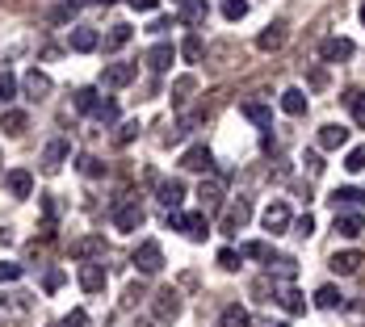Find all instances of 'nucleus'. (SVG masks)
<instances>
[{
	"label": "nucleus",
	"mask_w": 365,
	"mask_h": 327,
	"mask_svg": "<svg viewBox=\"0 0 365 327\" xmlns=\"http://www.w3.org/2000/svg\"><path fill=\"white\" fill-rule=\"evenodd\" d=\"M151 315H155V323H173V319L181 315V294L173 290V286L155 290V302H151Z\"/></svg>",
	"instance_id": "f257e3e1"
},
{
	"label": "nucleus",
	"mask_w": 365,
	"mask_h": 327,
	"mask_svg": "<svg viewBox=\"0 0 365 327\" xmlns=\"http://www.w3.org/2000/svg\"><path fill=\"white\" fill-rule=\"evenodd\" d=\"M222 193H227V177H210L206 172V181L197 185V197H202V214H215L222 206Z\"/></svg>",
	"instance_id": "f03ea898"
},
{
	"label": "nucleus",
	"mask_w": 365,
	"mask_h": 327,
	"mask_svg": "<svg viewBox=\"0 0 365 327\" xmlns=\"http://www.w3.org/2000/svg\"><path fill=\"white\" fill-rule=\"evenodd\" d=\"M135 269L147 273V277H151V273H160V269H164V248H160L155 239H143V244L135 248Z\"/></svg>",
	"instance_id": "7ed1b4c3"
},
{
	"label": "nucleus",
	"mask_w": 365,
	"mask_h": 327,
	"mask_svg": "<svg viewBox=\"0 0 365 327\" xmlns=\"http://www.w3.org/2000/svg\"><path fill=\"white\" fill-rule=\"evenodd\" d=\"M353 55H357V46L340 34H331V38L319 42V59H324V63H344V59H353Z\"/></svg>",
	"instance_id": "20e7f679"
},
{
	"label": "nucleus",
	"mask_w": 365,
	"mask_h": 327,
	"mask_svg": "<svg viewBox=\"0 0 365 327\" xmlns=\"http://www.w3.org/2000/svg\"><path fill=\"white\" fill-rule=\"evenodd\" d=\"M106 281H110V273H106L101 260H84V264H80V290L84 294H101Z\"/></svg>",
	"instance_id": "39448f33"
},
{
	"label": "nucleus",
	"mask_w": 365,
	"mask_h": 327,
	"mask_svg": "<svg viewBox=\"0 0 365 327\" xmlns=\"http://www.w3.org/2000/svg\"><path fill=\"white\" fill-rule=\"evenodd\" d=\"M181 168H189V172H210V168H215V155H210V147H206V143L185 147Z\"/></svg>",
	"instance_id": "423d86ee"
},
{
	"label": "nucleus",
	"mask_w": 365,
	"mask_h": 327,
	"mask_svg": "<svg viewBox=\"0 0 365 327\" xmlns=\"http://www.w3.org/2000/svg\"><path fill=\"white\" fill-rule=\"evenodd\" d=\"M260 222H264L269 235H282V231L290 227V206H286V202H269L264 214H260Z\"/></svg>",
	"instance_id": "0eeeda50"
},
{
	"label": "nucleus",
	"mask_w": 365,
	"mask_h": 327,
	"mask_svg": "<svg viewBox=\"0 0 365 327\" xmlns=\"http://www.w3.org/2000/svg\"><path fill=\"white\" fill-rule=\"evenodd\" d=\"M68 46H72L76 55H93V51L101 46V34H97L93 26H72V34H68Z\"/></svg>",
	"instance_id": "6e6552de"
},
{
	"label": "nucleus",
	"mask_w": 365,
	"mask_h": 327,
	"mask_svg": "<svg viewBox=\"0 0 365 327\" xmlns=\"http://www.w3.org/2000/svg\"><path fill=\"white\" fill-rule=\"evenodd\" d=\"M143 218H147V210L139 206V202H126V206L113 210V227H118V231H139Z\"/></svg>",
	"instance_id": "1a4fd4ad"
},
{
	"label": "nucleus",
	"mask_w": 365,
	"mask_h": 327,
	"mask_svg": "<svg viewBox=\"0 0 365 327\" xmlns=\"http://www.w3.org/2000/svg\"><path fill=\"white\" fill-rule=\"evenodd\" d=\"M72 256H76V260H106V235H84V239H72Z\"/></svg>",
	"instance_id": "9d476101"
},
{
	"label": "nucleus",
	"mask_w": 365,
	"mask_h": 327,
	"mask_svg": "<svg viewBox=\"0 0 365 327\" xmlns=\"http://www.w3.org/2000/svg\"><path fill=\"white\" fill-rule=\"evenodd\" d=\"M21 88H26L30 101H46V97H51V76L38 72V68H30V72L21 76Z\"/></svg>",
	"instance_id": "9b49d317"
},
{
	"label": "nucleus",
	"mask_w": 365,
	"mask_h": 327,
	"mask_svg": "<svg viewBox=\"0 0 365 327\" xmlns=\"http://www.w3.org/2000/svg\"><path fill=\"white\" fill-rule=\"evenodd\" d=\"M135 76H139V68H135V63H110V68L101 72V88H126Z\"/></svg>",
	"instance_id": "f8f14e48"
},
{
	"label": "nucleus",
	"mask_w": 365,
	"mask_h": 327,
	"mask_svg": "<svg viewBox=\"0 0 365 327\" xmlns=\"http://www.w3.org/2000/svg\"><path fill=\"white\" fill-rule=\"evenodd\" d=\"M248 218H252V206H248L244 197H240V202H231V206H227V214H222V235H235Z\"/></svg>",
	"instance_id": "ddd939ff"
},
{
	"label": "nucleus",
	"mask_w": 365,
	"mask_h": 327,
	"mask_svg": "<svg viewBox=\"0 0 365 327\" xmlns=\"http://www.w3.org/2000/svg\"><path fill=\"white\" fill-rule=\"evenodd\" d=\"M173 59H177V46H173V42H155V46L147 51V68H151V72H168Z\"/></svg>",
	"instance_id": "4468645a"
},
{
	"label": "nucleus",
	"mask_w": 365,
	"mask_h": 327,
	"mask_svg": "<svg viewBox=\"0 0 365 327\" xmlns=\"http://www.w3.org/2000/svg\"><path fill=\"white\" fill-rule=\"evenodd\" d=\"M155 197L168 206V210H181L185 202V181H177V177H168V181H160V189H155Z\"/></svg>",
	"instance_id": "2eb2a0df"
},
{
	"label": "nucleus",
	"mask_w": 365,
	"mask_h": 327,
	"mask_svg": "<svg viewBox=\"0 0 365 327\" xmlns=\"http://www.w3.org/2000/svg\"><path fill=\"white\" fill-rule=\"evenodd\" d=\"M361 264H365V256L357 252V248H349V252H336V256H331V273H340V277H353Z\"/></svg>",
	"instance_id": "dca6fc26"
},
{
	"label": "nucleus",
	"mask_w": 365,
	"mask_h": 327,
	"mask_svg": "<svg viewBox=\"0 0 365 327\" xmlns=\"http://www.w3.org/2000/svg\"><path fill=\"white\" fill-rule=\"evenodd\" d=\"M63 160H68V143H63V139H51L46 151H42V172H59Z\"/></svg>",
	"instance_id": "f3484780"
},
{
	"label": "nucleus",
	"mask_w": 365,
	"mask_h": 327,
	"mask_svg": "<svg viewBox=\"0 0 365 327\" xmlns=\"http://www.w3.org/2000/svg\"><path fill=\"white\" fill-rule=\"evenodd\" d=\"M344 143H349V126H336V122L319 126V147L324 151H340Z\"/></svg>",
	"instance_id": "a211bd4d"
},
{
	"label": "nucleus",
	"mask_w": 365,
	"mask_h": 327,
	"mask_svg": "<svg viewBox=\"0 0 365 327\" xmlns=\"http://www.w3.org/2000/svg\"><path fill=\"white\" fill-rule=\"evenodd\" d=\"M336 231H340L344 239H357V235L365 231V218L353 214V210H336Z\"/></svg>",
	"instance_id": "6ab92c4d"
},
{
	"label": "nucleus",
	"mask_w": 365,
	"mask_h": 327,
	"mask_svg": "<svg viewBox=\"0 0 365 327\" xmlns=\"http://www.w3.org/2000/svg\"><path fill=\"white\" fill-rule=\"evenodd\" d=\"M240 113L248 118V122H256L260 130H273V109L260 105V101H248V105H240Z\"/></svg>",
	"instance_id": "aec40b11"
},
{
	"label": "nucleus",
	"mask_w": 365,
	"mask_h": 327,
	"mask_svg": "<svg viewBox=\"0 0 365 327\" xmlns=\"http://www.w3.org/2000/svg\"><path fill=\"white\" fill-rule=\"evenodd\" d=\"M256 46H260V51H282V46H286V21H273L264 34L256 38Z\"/></svg>",
	"instance_id": "412c9836"
},
{
	"label": "nucleus",
	"mask_w": 365,
	"mask_h": 327,
	"mask_svg": "<svg viewBox=\"0 0 365 327\" xmlns=\"http://www.w3.org/2000/svg\"><path fill=\"white\" fill-rule=\"evenodd\" d=\"M4 185H9V193H13V197H30V189H34V177H30L26 168H13V172L4 177Z\"/></svg>",
	"instance_id": "4be33fe9"
},
{
	"label": "nucleus",
	"mask_w": 365,
	"mask_h": 327,
	"mask_svg": "<svg viewBox=\"0 0 365 327\" xmlns=\"http://www.w3.org/2000/svg\"><path fill=\"white\" fill-rule=\"evenodd\" d=\"M219 327H252V315H248V311H244L240 302H231V306H222Z\"/></svg>",
	"instance_id": "5701e85b"
},
{
	"label": "nucleus",
	"mask_w": 365,
	"mask_h": 327,
	"mask_svg": "<svg viewBox=\"0 0 365 327\" xmlns=\"http://www.w3.org/2000/svg\"><path fill=\"white\" fill-rule=\"evenodd\" d=\"M206 13H210V9H206V0H185L177 21H181V26H202V21H206Z\"/></svg>",
	"instance_id": "b1692460"
},
{
	"label": "nucleus",
	"mask_w": 365,
	"mask_h": 327,
	"mask_svg": "<svg viewBox=\"0 0 365 327\" xmlns=\"http://www.w3.org/2000/svg\"><path fill=\"white\" fill-rule=\"evenodd\" d=\"M30 126V118L21 113V109H0V130H9V135H21Z\"/></svg>",
	"instance_id": "393cba45"
},
{
	"label": "nucleus",
	"mask_w": 365,
	"mask_h": 327,
	"mask_svg": "<svg viewBox=\"0 0 365 327\" xmlns=\"http://www.w3.org/2000/svg\"><path fill=\"white\" fill-rule=\"evenodd\" d=\"M282 109H286L290 118H302V113H307V93H302V88H286V93H282Z\"/></svg>",
	"instance_id": "a878e982"
},
{
	"label": "nucleus",
	"mask_w": 365,
	"mask_h": 327,
	"mask_svg": "<svg viewBox=\"0 0 365 327\" xmlns=\"http://www.w3.org/2000/svg\"><path fill=\"white\" fill-rule=\"evenodd\" d=\"M181 231L189 235V239H206L210 231H206V214L197 210V214H181Z\"/></svg>",
	"instance_id": "bb28decb"
},
{
	"label": "nucleus",
	"mask_w": 365,
	"mask_h": 327,
	"mask_svg": "<svg viewBox=\"0 0 365 327\" xmlns=\"http://www.w3.org/2000/svg\"><path fill=\"white\" fill-rule=\"evenodd\" d=\"M331 206H336V210H340V206H365V189H353V185L336 189V193H331Z\"/></svg>",
	"instance_id": "cd10ccee"
},
{
	"label": "nucleus",
	"mask_w": 365,
	"mask_h": 327,
	"mask_svg": "<svg viewBox=\"0 0 365 327\" xmlns=\"http://www.w3.org/2000/svg\"><path fill=\"white\" fill-rule=\"evenodd\" d=\"M315 306H319V311H336V306H344V298H340L336 286H319V290H315Z\"/></svg>",
	"instance_id": "c85d7f7f"
},
{
	"label": "nucleus",
	"mask_w": 365,
	"mask_h": 327,
	"mask_svg": "<svg viewBox=\"0 0 365 327\" xmlns=\"http://www.w3.org/2000/svg\"><path fill=\"white\" fill-rule=\"evenodd\" d=\"M72 105L80 109V113H93V109L101 105V97H97V88H76V93H72Z\"/></svg>",
	"instance_id": "c756f323"
},
{
	"label": "nucleus",
	"mask_w": 365,
	"mask_h": 327,
	"mask_svg": "<svg viewBox=\"0 0 365 327\" xmlns=\"http://www.w3.org/2000/svg\"><path fill=\"white\" fill-rule=\"evenodd\" d=\"M13 97H17V76H13V72H0V109L13 105Z\"/></svg>",
	"instance_id": "7c9ffc66"
},
{
	"label": "nucleus",
	"mask_w": 365,
	"mask_h": 327,
	"mask_svg": "<svg viewBox=\"0 0 365 327\" xmlns=\"http://www.w3.org/2000/svg\"><path fill=\"white\" fill-rule=\"evenodd\" d=\"M130 38H135V30H130V26H113L110 34H106V51H122Z\"/></svg>",
	"instance_id": "2f4dec72"
},
{
	"label": "nucleus",
	"mask_w": 365,
	"mask_h": 327,
	"mask_svg": "<svg viewBox=\"0 0 365 327\" xmlns=\"http://www.w3.org/2000/svg\"><path fill=\"white\" fill-rule=\"evenodd\" d=\"M277 302H282L290 315H302V311H307V298H302L298 290H282V294H277Z\"/></svg>",
	"instance_id": "473e14b6"
},
{
	"label": "nucleus",
	"mask_w": 365,
	"mask_h": 327,
	"mask_svg": "<svg viewBox=\"0 0 365 327\" xmlns=\"http://www.w3.org/2000/svg\"><path fill=\"white\" fill-rule=\"evenodd\" d=\"M222 17L227 21H244L248 17V0H222Z\"/></svg>",
	"instance_id": "72a5a7b5"
},
{
	"label": "nucleus",
	"mask_w": 365,
	"mask_h": 327,
	"mask_svg": "<svg viewBox=\"0 0 365 327\" xmlns=\"http://www.w3.org/2000/svg\"><path fill=\"white\" fill-rule=\"evenodd\" d=\"M21 264L17 260H0V286H13V281H21Z\"/></svg>",
	"instance_id": "f704fd0d"
},
{
	"label": "nucleus",
	"mask_w": 365,
	"mask_h": 327,
	"mask_svg": "<svg viewBox=\"0 0 365 327\" xmlns=\"http://www.w3.org/2000/svg\"><path fill=\"white\" fill-rule=\"evenodd\" d=\"M344 105L353 109V122L365 126V93H349V97H344Z\"/></svg>",
	"instance_id": "c9c22d12"
},
{
	"label": "nucleus",
	"mask_w": 365,
	"mask_h": 327,
	"mask_svg": "<svg viewBox=\"0 0 365 327\" xmlns=\"http://www.w3.org/2000/svg\"><path fill=\"white\" fill-rule=\"evenodd\" d=\"M80 172H84V177H93V181H97V177H106V164H101V160H97V155H80Z\"/></svg>",
	"instance_id": "e433bc0d"
},
{
	"label": "nucleus",
	"mask_w": 365,
	"mask_h": 327,
	"mask_svg": "<svg viewBox=\"0 0 365 327\" xmlns=\"http://www.w3.org/2000/svg\"><path fill=\"white\" fill-rule=\"evenodd\" d=\"M93 118L106 122V126H113V122H118V101H101V105L93 109Z\"/></svg>",
	"instance_id": "4c0bfd02"
},
{
	"label": "nucleus",
	"mask_w": 365,
	"mask_h": 327,
	"mask_svg": "<svg viewBox=\"0 0 365 327\" xmlns=\"http://www.w3.org/2000/svg\"><path fill=\"white\" fill-rule=\"evenodd\" d=\"M181 55L189 59V63H197V59H202V38H197V34H189V38L181 42Z\"/></svg>",
	"instance_id": "58836bf2"
},
{
	"label": "nucleus",
	"mask_w": 365,
	"mask_h": 327,
	"mask_svg": "<svg viewBox=\"0 0 365 327\" xmlns=\"http://www.w3.org/2000/svg\"><path fill=\"white\" fill-rule=\"evenodd\" d=\"M240 256H248V260H273L269 244H244V248H240Z\"/></svg>",
	"instance_id": "ea45409f"
},
{
	"label": "nucleus",
	"mask_w": 365,
	"mask_h": 327,
	"mask_svg": "<svg viewBox=\"0 0 365 327\" xmlns=\"http://www.w3.org/2000/svg\"><path fill=\"white\" fill-rule=\"evenodd\" d=\"M344 168H349V172H361L365 168V147H353V151L344 155Z\"/></svg>",
	"instance_id": "a19ab883"
},
{
	"label": "nucleus",
	"mask_w": 365,
	"mask_h": 327,
	"mask_svg": "<svg viewBox=\"0 0 365 327\" xmlns=\"http://www.w3.org/2000/svg\"><path fill=\"white\" fill-rule=\"evenodd\" d=\"M68 277H63V269H46V277H42V286H46V294H55L59 286H63Z\"/></svg>",
	"instance_id": "79ce46f5"
},
{
	"label": "nucleus",
	"mask_w": 365,
	"mask_h": 327,
	"mask_svg": "<svg viewBox=\"0 0 365 327\" xmlns=\"http://www.w3.org/2000/svg\"><path fill=\"white\" fill-rule=\"evenodd\" d=\"M84 4H88V0H63V9L55 13V21H68V17H76V13H80Z\"/></svg>",
	"instance_id": "37998d69"
},
{
	"label": "nucleus",
	"mask_w": 365,
	"mask_h": 327,
	"mask_svg": "<svg viewBox=\"0 0 365 327\" xmlns=\"http://www.w3.org/2000/svg\"><path fill=\"white\" fill-rule=\"evenodd\" d=\"M193 84H197V80H193V76H181V80H177V84H173V97H177V101H185V97H189V93H193Z\"/></svg>",
	"instance_id": "c03bdc74"
},
{
	"label": "nucleus",
	"mask_w": 365,
	"mask_h": 327,
	"mask_svg": "<svg viewBox=\"0 0 365 327\" xmlns=\"http://www.w3.org/2000/svg\"><path fill=\"white\" fill-rule=\"evenodd\" d=\"M240 260H244V256L235 252V248H222V252H219V264H222V269H240Z\"/></svg>",
	"instance_id": "a18cd8bd"
},
{
	"label": "nucleus",
	"mask_w": 365,
	"mask_h": 327,
	"mask_svg": "<svg viewBox=\"0 0 365 327\" xmlns=\"http://www.w3.org/2000/svg\"><path fill=\"white\" fill-rule=\"evenodd\" d=\"M294 235H302V239H307V235H315V218H311V214H302L298 222H294Z\"/></svg>",
	"instance_id": "49530a36"
},
{
	"label": "nucleus",
	"mask_w": 365,
	"mask_h": 327,
	"mask_svg": "<svg viewBox=\"0 0 365 327\" xmlns=\"http://www.w3.org/2000/svg\"><path fill=\"white\" fill-rule=\"evenodd\" d=\"M59 327H93V323H88V315H84V311L76 306V311H72V315H68V319H63Z\"/></svg>",
	"instance_id": "de8ad7c7"
},
{
	"label": "nucleus",
	"mask_w": 365,
	"mask_h": 327,
	"mask_svg": "<svg viewBox=\"0 0 365 327\" xmlns=\"http://www.w3.org/2000/svg\"><path fill=\"white\" fill-rule=\"evenodd\" d=\"M302 164H307V172H311V177H319V172H324V164H319V151H307V155H302Z\"/></svg>",
	"instance_id": "09e8293b"
},
{
	"label": "nucleus",
	"mask_w": 365,
	"mask_h": 327,
	"mask_svg": "<svg viewBox=\"0 0 365 327\" xmlns=\"http://www.w3.org/2000/svg\"><path fill=\"white\" fill-rule=\"evenodd\" d=\"M126 4H130L135 13H155V9H160V0H126Z\"/></svg>",
	"instance_id": "8fccbe9b"
},
{
	"label": "nucleus",
	"mask_w": 365,
	"mask_h": 327,
	"mask_svg": "<svg viewBox=\"0 0 365 327\" xmlns=\"http://www.w3.org/2000/svg\"><path fill=\"white\" fill-rule=\"evenodd\" d=\"M135 135H139V122H126V126H122V130H118V143H130V139H135Z\"/></svg>",
	"instance_id": "3c124183"
},
{
	"label": "nucleus",
	"mask_w": 365,
	"mask_h": 327,
	"mask_svg": "<svg viewBox=\"0 0 365 327\" xmlns=\"http://www.w3.org/2000/svg\"><path fill=\"white\" fill-rule=\"evenodd\" d=\"M307 80H311V88H324V84H328V72H324V68H315Z\"/></svg>",
	"instance_id": "603ef678"
},
{
	"label": "nucleus",
	"mask_w": 365,
	"mask_h": 327,
	"mask_svg": "<svg viewBox=\"0 0 365 327\" xmlns=\"http://www.w3.org/2000/svg\"><path fill=\"white\" fill-rule=\"evenodd\" d=\"M164 30H173V21H168V17H155V21H151V34H164Z\"/></svg>",
	"instance_id": "864d4df0"
},
{
	"label": "nucleus",
	"mask_w": 365,
	"mask_h": 327,
	"mask_svg": "<svg viewBox=\"0 0 365 327\" xmlns=\"http://www.w3.org/2000/svg\"><path fill=\"white\" fill-rule=\"evenodd\" d=\"M256 327H290V323H273V319H256Z\"/></svg>",
	"instance_id": "5fc2aeb1"
},
{
	"label": "nucleus",
	"mask_w": 365,
	"mask_h": 327,
	"mask_svg": "<svg viewBox=\"0 0 365 327\" xmlns=\"http://www.w3.org/2000/svg\"><path fill=\"white\" fill-rule=\"evenodd\" d=\"M361 26H365V4H361Z\"/></svg>",
	"instance_id": "6e6d98bb"
},
{
	"label": "nucleus",
	"mask_w": 365,
	"mask_h": 327,
	"mask_svg": "<svg viewBox=\"0 0 365 327\" xmlns=\"http://www.w3.org/2000/svg\"><path fill=\"white\" fill-rule=\"evenodd\" d=\"M139 327H160V323H139Z\"/></svg>",
	"instance_id": "4d7b16f0"
},
{
	"label": "nucleus",
	"mask_w": 365,
	"mask_h": 327,
	"mask_svg": "<svg viewBox=\"0 0 365 327\" xmlns=\"http://www.w3.org/2000/svg\"><path fill=\"white\" fill-rule=\"evenodd\" d=\"M97 4H113V0H97Z\"/></svg>",
	"instance_id": "13d9d810"
},
{
	"label": "nucleus",
	"mask_w": 365,
	"mask_h": 327,
	"mask_svg": "<svg viewBox=\"0 0 365 327\" xmlns=\"http://www.w3.org/2000/svg\"><path fill=\"white\" fill-rule=\"evenodd\" d=\"M173 4H185V0H173Z\"/></svg>",
	"instance_id": "bf43d9fd"
}]
</instances>
